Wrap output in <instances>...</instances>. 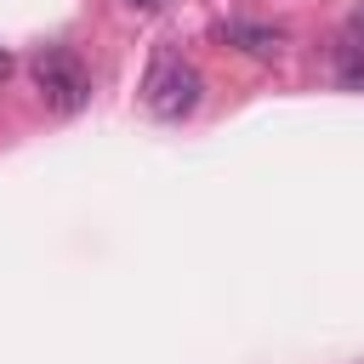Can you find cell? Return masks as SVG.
I'll use <instances>...</instances> for the list:
<instances>
[{"label": "cell", "instance_id": "1", "mask_svg": "<svg viewBox=\"0 0 364 364\" xmlns=\"http://www.w3.org/2000/svg\"><path fill=\"white\" fill-rule=\"evenodd\" d=\"M28 74H34V91L51 114H80L91 102V74L68 46H40L28 57Z\"/></svg>", "mask_w": 364, "mask_h": 364}, {"label": "cell", "instance_id": "2", "mask_svg": "<svg viewBox=\"0 0 364 364\" xmlns=\"http://www.w3.org/2000/svg\"><path fill=\"white\" fill-rule=\"evenodd\" d=\"M199 97H205V80H199V68L193 63H182V57H159L154 68H148V85H142V102H148V114L154 119H188L193 108H199Z\"/></svg>", "mask_w": 364, "mask_h": 364}, {"label": "cell", "instance_id": "3", "mask_svg": "<svg viewBox=\"0 0 364 364\" xmlns=\"http://www.w3.org/2000/svg\"><path fill=\"white\" fill-rule=\"evenodd\" d=\"M228 40L245 46L250 57H279L284 51V28H267V23H228Z\"/></svg>", "mask_w": 364, "mask_h": 364}, {"label": "cell", "instance_id": "4", "mask_svg": "<svg viewBox=\"0 0 364 364\" xmlns=\"http://www.w3.org/2000/svg\"><path fill=\"white\" fill-rule=\"evenodd\" d=\"M336 74H341V85H347V91H364V51H358V46H341Z\"/></svg>", "mask_w": 364, "mask_h": 364}, {"label": "cell", "instance_id": "5", "mask_svg": "<svg viewBox=\"0 0 364 364\" xmlns=\"http://www.w3.org/2000/svg\"><path fill=\"white\" fill-rule=\"evenodd\" d=\"M347 46H358V51H364V6L347 17Z\"/></svg>", "mask_w": 364, "mask_h": 364}, {"label": "cell", "instance_id": "6", "mask_svg": "<svg viewBox=\"0 0 364 364\" xmlns=\"http://www.w3.org/2000/svg\"><path fill=\"white\" fill-rule=\"evenodd\" d=\"M6 74H11V51H0V80H6Z\"/></svg>", "mask_w": 364, "mask_h": 364}, {"label": "cell", "instance_id": "7", "mask_svg": "<svg viewBox=\"0 0 364 364\" xmlns=\"http://www.w3.org/2000/svg\"><path fill=\"white\" fill-rule=\"evenodd\" d=\"M136 6H154V0H136Z\"/></svg>", "mask_w": 364, "mask_h": 364}]
</instances>
